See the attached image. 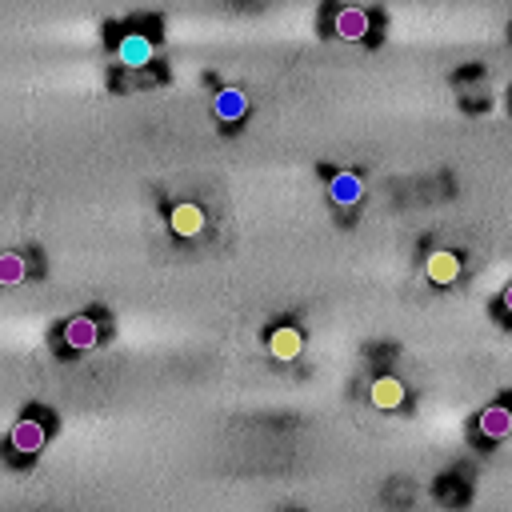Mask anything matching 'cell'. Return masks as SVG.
Segmentation results:
<instances>
[{
	"mask_svg": "<svg viewBox=\"0 0 512 512\" xmlns=\"http://www.w3.org/2000/svg\"><path fill=\"white\" fill-rule=\"evenodd\" d=\"M48 444V416L44 412H24L16 424H12V432H8V448H12V456H20V460H32L40 448Z\"/></svg>",
	"mask_w": 512,
	"mask_h": 512,
	"instance_id": "cell-1",
	"label": "cell"
},
{
	"mask_svg": "<svg viewBox=\"0 0 512 512\" xmlns=\"http://www.w3.org/2000/svg\"><path fill=\"white\" fill-rule=\"evenodd\" d=\"M328 28L340 40H368L372 36V12L360 8V4H340V8H332Z\"/></svg>",
	"mask_w": 512,
	"mask_h": 512,
	"instance_id": "cell-2",
	"label": "cell"
},
{
	"mask_svg": "<svg viewBox=\"0 0 512 512\" xmlns=\"http://www.w3.org/2000/svg\"><path fill=\"white\" fill-rule=\"evenodd\" d=\"M152 56H156V40H152L148 32H140V28H128V32L116 40V60H120V68H148Z\"/></svg>",
	"mask_w": 512,
	"mask_h": 512,
	"instance_id": "cell-3",
	"label": "cell"
},
{
	"mask_svg": "<svg viewBox=\"0 0 512 512\" xmlns=\"http://www.w3.org/2000/svg\"><path fill=\"white\" fill-rule=\"evenodd\" d=\"M96 340H100V320H96L92 312L72 316V320L64 324V332H60V344H64L68 352H88V348H96Z\"/></svg>",
	"mask_w": 512,
	"mask_h": 512,
	"instance_id": "cell-4",
	"label": "cell"
},
{
	"mask_svg": "<svg viewBox=\"0 0 512 512\" xmlns=\"http://www.w3.org/2000/svg\"><path fill=\"white\" fill-rule=\"evenodd\" d=\"M476 436L480 440H508L512 436V404H504V400H496V404H488V408H480V416H476Z\"/></svg>",
	"mask_w": 512,
	"mask_h": 512,
	"instance_id": "cell-5",
	"label": "cell"
},
{
	"mask_svg": "<svg viewBox=\"0 0 512 512\" xmlns=\"http://www.w3.org/2000/svg\"><path fill=\"white\" fill-rule=\"evenodd\" d=\"M268 352H272V360L292 364V360L304 352V332H300L296 324H276V328L268 332Z\"/></svg>",
	"mask_w": 512,
	"mask_h": 512,
	"instance_id": "cell-6",
	"label": "cell"
},
{
	"mask_svg": "<svg viewBox=\"0 0 512 512\" xmlns=\"http://www.w3.org/2000/svg\"><path fill=\"white\" fill-rule=\"evenodd\" d=\"M328 200L336 204V208H356L360 200H364V180L356 176V172H332L328 176Z\"/></svg>",
	"mask_w": 512,
	"mask_h": 512,
	"instance_id": "cell-7",
	"label": "cell"
},
{
	"mask_svg": "<svg viewBox=\"0 0 512 512\" xmlns=\"http://www.w3.org/2000/svg\"><path fill=\"white\" fill-rule=\"evenodd\" d=\"M460 268H464V264H460V256H456L452 248H432V252L424 256V272H428V280L440 284V288H444V284H456V280H460Z\"/></svg>",
	"mask_w": 512,
	"mask_h": 512,
	"instance_id": "cell-8",
	"label": "cell"
},
{
	"mask_svg": "<svg viewBox=\"0 0 512 512\" xmlns=\"http://www.w3.org/2000/svg\"><path fill=\"white\" fill-rule=\"evenodd\" d=\"M368 400H372V408H384V412H392V408H400V404L408 400V388H404L396 376L380 372V376L368 384Z\"/></svg>",
	"mask_w": 512,
	"mask_h": 512,
	"instance_id": "cell-9",
	"label": "cell"
},
{
	"mask_svg": "<svg viewBox=\"0 0 512 512\" xmlns=\"http://www.w3.org/2000/svg\"><path fill=\"white\" fill-rule=\"evenodd\" d=\"M168 224H172V232H176V236L192 240V236H200V232H204V208H200V204H192V200H180V204H172Z\"/></svg>",
	"mask_w": 512,
	"mask_h": 512,
	"instance_id": "cell-10",
	"label": "cell"
},
{
	"mask_svg": "<svg viewBox=\"0 0 512 512\" xmlns=\"http://www.w3.org/2000/svg\"><path fill=\"white\" fill-rule=\"evenodd\" d=\"M212 112H216L220 124H240L248 116V96L240 88H220L212 96Z\"/></svg>",
	"mask_w": 512,
	"mask_h": 512,
	"instance_id": "cell-11",
	"label": "cell"
},
{
	"mask_svg": "<svg viewBox=\"0 0 512 512\" xmlns=\"http://www.w3.org/2000/svg\"><path fill=\"white\" fill-rule=\"evenodd\" d=\"M28 280V264L20 252H0V288H16Z\"/></svg>",
	"mask_w": 512,
	"mask_h": 512,
	"instance_id": "cell-12",
	"label": "cell"
},
{
	"mask_svg": "<svg viewBox=\"0 0 512 512\" xmlns=\"http://www.w3.org/2000/svg\"><path fill=\"white\" fill-rule=\"evenodd\" d=\"M500 308H504V312H508V316H512V284H508V288H504V292H500Z\"/></svg>",
	"mask_w": 512,
	"mask_h": 512,
	"instance_id": "cell-13",
	"label": "cell"
}]
</instances>
